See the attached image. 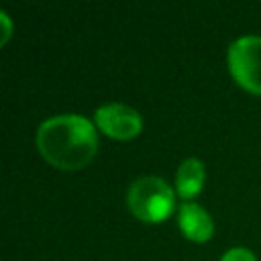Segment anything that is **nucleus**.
I'll use <instances>...</instances> for the list:
<instances>
[{
  "label": "nucleus",
  "mask_w": 261,
  "mask_h": 261,
  "mask_svg": "<svg viewBox=\"0 0 261 261\" xmlns=\"http://www.w3.org/2000/svg\"><path fill=\"white\" fill-rule=\"evenodd\" d=\"M37 147L55 167L77 169L88 165L98 151V133L82 114H55L37 128Z\"/></svg>",
  "instance_id": "nucleus-1"
},
{
  "label": "nucleus",
  "mask_w": 261,
  "mask_h": 261,
  "mask_svg": "<svg viewBox=\"0 0 261 261\" xmlns=\"http://www.w3.org/2000/svg\"><path fill=\"white\" fill-rule=\"evenodd\" d=\"M126 204L137 218L159 222L173 212L175 192L159 175H141L130 181L126 190Z\"/></svg>",
  "instance_id": "nucleus-2"
},
{
  "label": "nucleus",
  "mask_w": 261,
  "mask_h": 261,
  "mask_svg": "<svg viewBox=\"0 0 261 261\" xmlns=\"http://www.w3.org/2000/svg\"><path fill=\"white\" fill-rule=\"evenodd\" d=\"M232 77L249 92L261 94V35L237 37L226 51Z\"/></svg>",
  "instance_id": "nucleus-3"
},
{
  "label": "nucleus",
  "mask_w": 261,
  "mask_h": 261,
  "mask_svg": "<svg viewBox=\"0 0 261 261\" xmlns=\"http://www.w3.org/2000/svg\"><path fill=\"white\" fill-rule=\"evenodd\" d=\"M94 120L100 130L114 139H130L143 126L141 114L133 106L122 102H108L98 106L94 112Z\"/></svg>",
  "instance_id": "nucleus-4"
},
{
  "label": "nucleus",
  "mask_w": 261,
  "mask_h": 261,
  "mask_svg": "<svg viewBox=\"0 0 261 261\" xmlns=\"http://www.w3.org/2000/svg\"><path fill=\"white\" fill-rule=\"evenodd\" d=\"M177 222H179V228L181 232L192 239V241H206L212 237L214 232V222H212V216L206 212V208H202L200 204L196 202H184L179 204V210H177Z\"/></svg>",
  "instance_id": "nucleus-5"
},
{
  "label": "nucleus",
  "mask_w": 261,
  "mask_h": 261,
  "mask_svg": "<svg viewBox=\"0 0 261 261\" xmlns=\"http://www.w3.org/2000/svg\"><path fill=\"white\" fill-rule=\"evenodd\" d=\"M204 186V163L198 157H188L179 163L175 173V190L186 202L194 198Z\"/></svg>",
  "instance_id": "nucleus-6"
},
{
  "label": "nucleus",
  "mask_w": 261,
  "mask_h": 261,
  "mask_svg": "<svg viewBox=\"0 0 261 261\" xmlns=\"http://www.w3.org/2000/svg\"><path fill=\"white\" fill-rule=\"evenodd\" d=\"M220 261H257V259H255L253 251H249L247 247H232L222 253Z\"/></svg>",
  "instance_id": "nucleus-7"
},
{
  "label": "nucleus",
  "mask_w": 261,
  "mask_h": 261,
  "mask_svg": "<svg viewBox=\"0 0 261 261\" xmlns=\"http://www.w3.org/2000/svg\"><path fill=\"white\" fill-rule=\"evenodd\" d=\"M0 22H2V41H6L10 31H12V24H10V18H8V14L4 10L0 12Z\"/></svg>",
  "instance_id": "nucleus-8"
}]
</instances>
